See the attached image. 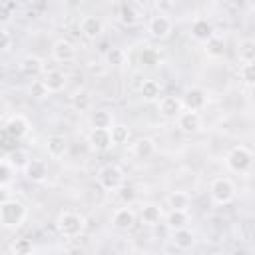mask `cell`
Listing matches in <instances>:
<instances>
[{
  "mask_svg": "<svg viewBox=\"0 0 255 255\" xmlns=\"http://www.w3.org/2000/svg\"><path fill=\"white\" fill-rule=\"evenodd\" d=\"M56 229L66 239H76L86 231V217L78 211H62L56 219Z\"/></svg>",
  "mask_w": 255,
  "mask_h": 255,
  "instance_id": "cell-1",
  "label": "cell"
},
{
  "mask_svg": "<svg viewBox=\"0 0 255 255\" xmlns=\"http://www.w3.org/2000/svg\"><path fill=\"white\" fill-rule=\"evenodd\" d=\"M26 205L14 197H10L8 201L0 203V225L6 229H16L24 223L26 219Z\"/></svg>",
  "mask_w": 255,
  "mask_h": 255,
  "instance_id": "cell-2",
  "label": "cell"
},
{
  "mask_svg": "<svg viewBox=\"0 0 255 255\" xmlns=\"http://www.w3.org/2000/svg\"><path fill=\"white\" fill-rule=\"evenodd\" d=\"M225 165L233 173H249L253 165V151L247 145H235L225 155Z\"/></svg>",
  "mask_w": 255,
  "mask_h": 255,
  "instance_id": "cell-3",
  "label": "cell"
},
{
  "mask_svg": "<svg viewBox=\"0 0 255 255\" xmlns=\"http://www.w3.org/2000/svg\"><path fill=\"white\" fill-rule=\"evenodd\" d=\"M235 183L229 177H215L209 183V197L215 205H229L235 199Z\"/></svg>",
  "mask_w": 255,
  "mask_h": 255,
  "instance_id": "cell-4",
  "label": "cell"
},
{
  "mask_svg": "<svg viewBox=\"0 0 255 255\" xmlns=\"http://www.w3.org/2000/svg\"><path fill=\"white\" fill-rule=\"evenodd\" d=\"M116 14L124 26H137L143 18V6L139 4V0H120L116 6Z\"/></svg>",
  "mask_w": 255,
  "mask_h": 255,
  "instance_id": "cell-5",
  "label": "cell"
},
{
  "mask_svg": "<svg viewBox=\"0 0 255 255\" xmlns=\"http://www.w3.org/2000/svg\"><path fill=\"white\" fill-rule=\"evenodd\" d=\"M98 183L106 191H116L124 183V171H122V167L116 165V163H106L98 171Z\"/></svg>",
  "mask_w": 255,
  "mask_h": 255,
  "instance_id": "cell-6",
  "label": "cell"
},
{
  "mask_svg": "<svg viewBox=\"0 0 255 255\" xmlns=\"http://www.w3.org/2000/svg\"><path fill=\"white\" fill-rule=\"evenodd\" d=\"M175 122H177L179 131L185 135H193L201 129V116H199V112H193V110H181L177 114Z\"/></svg>",
  "mask_w": 255,
  "mask_h": 255,
  "instance_id": "cell-7",
  "label": "cell"
},
{
  "mask_svg": "<svg viewBox=\"0 0 255 255\" xmlns=\"http://www.w3.org/2000/svg\"><path fill=\"white\" fill-rule=\"evenodd\" d=\"M171 30H173V24L165 14H157L153 18H149V22H147V32L155 40H165L171 34Z\"/></svg>",
  "mask_w": 255,
  "mask_h": 255,
  "instance_id": "cell-8",
  "label": "cell"
},
{
  "mask_svg": "<svg viewBox=\"0 0 255 255\" xmlns=\"http://www.w3.org/2000/svg\"><path fill=\"white\" fill-rule=\"evenodd\" d=\"M76 46L66 40V38H58L54 44H52V58L60 64H68V62H74L76 60Z\"/></svg>",
  "mask_w": 255,
  "mask_h": 255,
  "instance_id": "cell-9",
  "label": "cell"
},
{
  "mask_svg": "<svg viewBox=\"0 0 255 255\" xmlns=\"http://www.w3.org/2000/svg\"><path fill=\"white\" fill-rule=\"evenodd\" d=\"M4 129H6V133H8L12 139H22V137L28 135V131H30V122H28L26 116L14 114V116H10V118L6 120Z\"/></svg>",
  "mask_w": 255,
  "mask_h": 255,
  "instance_id": "cell-10",
  "label": "cell"
},
{
  "mask_svg": "<svg viewBox=\"0 0 255 255\" xmlns=\"http://www.w3.org/2000/svg\"><path fill=\"white\" fill-rule=\"evenodd\" d=\"M181 104H183V110L199 112L207 104V92L203 88H189V90H185V94L181 98Z\"/></svg>",
  "mask_w": 255,
  "mask_h": 255,
  "instance_id": "cell-11",
  "label": "cell"
},
{
  "mask_svg": "<svg viewBox=\"0 0 255 255\" xmlns=\"http://www.w3.org/2000/svg\"><path fill=\"white\" fill-rule=\"evenodd\" d=\"M88 143L94 151H108L114 145L110 129H106V128H92V131L88 135Z\"/></svg>",
  "mask_w": 255,
  "mask_h": 255,
  "instance_id": "cell-12",
  "label": "cell"
},
{
  "mask_svg": "<svg viewBox=\"0 0 255 255\" xmlns=\"http://www.w3.org/2000/svg\"><path fill=\"white\" fill-rule=\"evenodd\" d=\"M112 225L118 231H129L135 225V211L131 207H118L112 215Z\"/></svg>",
  "mask_w": 255,
  "mask_h": 255,
  "instance_id": "cell-13",
  "label": "cell"
},
{
  "mask_svg": "<svg viewBox=\"0 0 255 255\" xmlns=\"http://www.w3.org/2000/svg\"><path fill=\"white\" fill-rule=\"evenodd\" d=\"M157 108H159V114L163 118L175 120L177 114L183 110V104H181V98H177V96H161L157 100Z\"/></svg>",
  "mask_w": 255,
  "mask_h": 255,
  "instance_id": "cell-14",
  "label": "cell"
},
{
  "mask_svg": "<svg viewBox=\"0 0 255 255\" xmlns=\"http://www.w3.org/2000/svg\"><path fill=\"white\" fill-rule=\"evenodd\" d=\"M42 82H44V86L48 88L50 94H58V92H62L66 88L68 76L62 70H48V72H44Z\"/></svg>",
  "mask_w": 255,
  "mask_h": 255,
  "instance_id": "cell-15",
  "label": "cell"
},
{
  "mask_svg": "<svg viewBox=\"0 0 255 255\" xmlns=\"http://www.w3.org/2000/svg\"><path fill=\"white\" fill-rule=\"evenodd\" d=\"M24 175L32 183L46 181V177H48V165H46V161H42V159H30L26 163V167H24Z\"/></svg>",
  "mask_w": 255,
  "mask_h": 255,
  "instance_id": "cell-16",
  "label": "cell"
},
{
  "mask_svg": "<svg viewBox=\"0 0 255 255\" xmlns=\"http://www.w3.org/2000/svg\"><path fill=\"white\" fill-rule=\"evenodd\" d=\"M80 32L84 38L88 40H96L100 38V34L104 32V22L98 16H84L80 22Z\"/></svg>",
  "mask_w": 255,
  "mask_h": 255,
  "instance_id": "cell-17",
  "label": "cell"
},
{
  "mask_svg": "<svg viewBox=\"0 0 255 255\" xmlns=\"http://www.w3.org/2000/svg\"><path fill=\"white\" fill-rule=\"evenodd\" d=\"M46 151H48V155L54 157V159L64 157L66 151H68V139H66L64 135H60V133L48 135V139H46Z\"/></svg>",
  "mask_w": 255,
  "mask_h": 255,
  "instance_id": "cell-18",
  "label": "cell"
},
{
  "mask_svg": "<svg viewBox=\"0 0 255 255\" xmlns=\"http://www.w3.org/2000/svg\"><path fill=\"white\" fill-rule=\"evenodd\" d=\"M171 243L175 245V249L179 251H187L195 245V233L187 227H181V229H175L171 231Z\"/></svg>",
  "mask_w": 255,
  "mask_h": 255,
  "instance_id": "cell-19",
  "label": "cell"
},
{
  "mask_svg": "<svg viewBox=\"0 0 255 255\" xmlns=\"http://www.w3.org/2000/svg\"><path fill=\"white\" fill-rule=\"evenodd\" d=\"M155 141L151 137H139L131 143V155L137 159H149L155 153Z\"/></svg>",
  "mask_w": 255,
  "mask_h": 255,
  "instance_id": "cell-20",
  "label": "cell"
},
{
  "mask_svg": "<svg viewBox=\"0 0 255 255\" xmlns=\"http://www.w3.org/2000/svg\"><path fill=\"white\" fill-rule=\"evenodd\" d=\"M213 34H215V28H213V24H211L207 18H197V20H193V24H191V36H193V40L205 42V40H209Z\"/></svg>",
  "mask_w": 255,
  "mask_h": 255,
  "instance_id": "cell-21",
  "label": "cell"
},
{
  "mask_svg": "<svg viewBox=\"0 0 255 255\" xmlns=\"http://www.w3.org/2000/svg\"><path fill=\"white\" fill-rule=\"evenodd\" d=\"M163 217V209L157 205V203H145L141 209H139V219L143 225H149V227H155Z\"/></svg>",
  "mask_w": 255,
  "mask_h": 255,
  "instance_id": "cell-22",
  "label": "cell"
},
{
  "mask_svg": "<svg viewBox=\"0 0 255 255\" xmlns=\"http://www.w3.org/2000/svg\"><path fill=\"white\" fill-rule=\"evenodd\" d=\"M20 72L26 78H38L40 74H44V62L38 56H26L20 62Z\"/></svg>",
  "mask_w": 255,
  "mask_h": 255,
  "instance_id": "cell-23",
  "label": "cell"
},
{
  "mask_svg": "<svg viewBox=\"0 0 255 255\" xmlns=\"http://www.w3.org/2000/svg\"><path fill=\"white\" fill-rule=\"evenodd\" d=\"M187 223H189V213H187V209H169L167 215H165V225H167L169 231L187 227Z\"/></svg>",
  "mask_w": 255,
  "mask_h": 255,
  "instance_id": "cell-24",
  "label": "cell"
},
{
  "mask_svg": "<svg viewBox=\"0 0 255 255\" xmlns=\"http://www.w3.org/2000/svg\"><path fill=\"white\" fill-rule=\"evenodd\" d=\"M137 92L143 102H157L161 98V86L155 80H143L141 86L137 88Z\"/></svg>",
  "mask_w": 255,
  "mask_h": 255,
  "instance_id": "cell-25",
  "label": "cell"
},
{
  "mask_svg": "<svg viewBox=\"0 0 255 255\" xmlns=\"http://www.w3.org/2000/svg\"><path fill=\"white\" fill-rule=\"evenodd\" d=\"M90 124H92V128H106V129H110L114 126V114L110 110H106V108L94 110L90 114Z\"/></svg>",
  "mask_w": 255,
  "mask_h": 255,
  "instance_id": "cell-26",
  "label": "cell"
},
{
  "mask_svg": "<svg viewBox=\"0 0 255 255\" xmlns=\"http://www.w3.org/2000/svg\"><path fill=\"white\" fill-rule=\"evenodd\" d=\"M203 50L209 58H223L225 56V42L217 34H213L209 40L203 42Z\"/></svg>",
  "mask_w": 255,
  "mask_h": 255,
  "instance_id": "cell-27",
  "label": "cell"
},
{
  "mask_svg": "<svg viewBox=\"0 0 255 255\" xmlns=\"http://www.w3.org/2000/svg\"><path fill=\"white\" fill-rule=\"evenodd\" d=\"M6 161L10 163V167L14 169V171H24V167H26V163L30 161V155H28V151L26 149H20V147H14L10 153H8V157H6Z\"/></svg>",
  "mask_w": 255,
  "mask_h": 255,
  "instance_id": "cell-28",
  "label": "cell"
},
{
  "mask_svg": "<svg viewBox=\"0 0 255 255\" xmlns=\"http://www.w3.org/2000/svg\"><path fill=\"white\" fill-rule=\"evenodd\" d=\"M237 58L239 62H255V42L251 38H243L237 44Z\"/></svg>",
  "mask_w": 255,
  "mask_h": 255,
  "instance_id": "cell-29",
  "label": "cell"
},
{
  "mask_svg": "<svg viewBox=\"0 0 255 255\" xmlns=\"http://www.w3.org/2000/svg\"><path fill=\"white\" fill-rule=\"evenodd\" d=\"M70 104H72V108L76 110V112H90V108H92V96H90V92L88 90H78L74 96H72V100H70Z\"/></svg>",
  "mask_w": 255,
  "mask_h": 255,
  "instance_id": "cell-30",
  "label": "cell"
},
{
  "mask_svg": "<svg viewBox=\"0 0 255 255\" xmlns=\"http://www.w3.org/2000/svg\"><path fill=\"white\" fill-rule=\"evenodd\" d=\"M191 197L185 191H171L167 195V207L169 209H189Z\"/></svg>",
  "mask_w": 255,
  "mask_h": 255,
  "instance_id": "cell-31",
  "label": "cell"
},
{
  "mask_svg": "<svg viewBox=\"0 0 255 255\" xmlns=\"http://www.w3.org/2000/svg\"><path fill=\"white\" fill-rule=\"evenodd\" d=\"M110 135H112V143H114V145H124V143L129 141L131 131H129V128L124 126V124H114V126L110 128Z\"/></svg>",
  "mask_w": 255,
  "mask_h": 255,
  "instance_id": "cell-32",
  "label": "cell"
},
{
  "mask_svg": "<svg viewBox=\"0 0 255 255\" xmlns=\"http://www.w3.org/2000/svg\"><path fill=\"white\" fill-rule=\"evenodd\" d=\"M106 62H108L110 66H114V68H120V66H124V64L128 62V54H126V50H122V48H110V50L106 52Z\"/></svg>",
  "mask_w": 255,
  "mask_h": 255,
  "instance_id": "cell-33",
  "label": "cell"
},
{
  "mask_svg": "<svg viewBox=\"0 0 255 255\" xmlns=\"http://www.w3.org/2000/svg\"><path fill=\"white\" fill-rule=\"evenodd\" d=\"M239 78H241L243 84L249 86V88L255 84V66H253V62H243V64L239 66Z\"/></svg>",
  "mask_w": 255,
  "mask_h": 255,
  "instance_id": "cell-34",
  "label": "cell"
},
{
  "mask_svg": "<svg viewBox=\"0 0 255 255\" xmlns=\"http://www.w3.org/2000/svg\"><path fill=\"white\" fill-rule=\"evenodd\" d=\"M10 251L16 253V255H28V253L34 251V243H32V239L20 237V239H16V241L10 245Z\"/></svg>",
  "mask_w": 255,
  "mask_h": 255,
  "instance_id": "cell-35",
  "label": "cell"
},
{
  "mask_svg": "<svg viewBox=\"0 0 255 255\" xmlns=\"http://www.w3.org/2000/svg\"><path fill=\"white\" fill-rule=\"evenodd\" d=\"M30 94H32L34 98H38V100L50 96V92H48V88L44 86L42 80H34V82H32V86H30Z\"/></svg>",
  "mask_w": 255,
  "mask_h": 255,
  "instance_id": "cell-36",
  "label": "cell"
},
{
  "mask_svg": "<svg viewBox=\"0 0 255 255\" xmlns=\"http://www.w3.org/2000/svg\"><path fill=\"white\" fill-rule=\"evenodd\" d=\"M116 191H118L120 199H122V201H126V203H131V201L135 199V189H133L131 185H124V183H122Z\"/></svg>",
  "mask_w": 255,
  "mask_h": 255,
  "instance_id": "cell-37",
  "label": "cell"
},
{
  "mask_svg": "<svg viewBox=\"0 0 255 255\" xmlns=\"http://www.w3.org/2000/svg\"><path fill=\"white\" fill-rule=\"evenodd\" d=\"M141 64H143V66H155V64H159V56H157V52L151 50V48L143 50V52H141Z\"/></svg>",
  "mask_w": 255,
  "mask_h": 255,
  "instance_id": "cell-38",
  "label": "cell"
},
{
  "mask_svg": "<svg viewBox=\"0 0 255 255\" xmlns=\"http://www.w3.org/2000/svg\"><path fill=\"white\" fill-rule=\"evenodd\" d=\"M14 175V169L10 167L8 161H0V183H10Z\"/></svg>",
  "mask_w": 255,
  "mask_h": 255,
  "instance_id": "cell-39",
  "label": "cell"
},
{
  "mask_svg": "<svg viewBox=\"0 0 255 255\" xmlns=\"http://www.w3.org/2000/svg\"><path fill=\"white\" fill-rule=\"evenodd\" d=\"M10 46H12V36H10V32L0 26V52L8 50Z\"/></svg>",
  "mask_w": 255,
  "mask_h": 255,
  "instance_id": "cell-40",
  "label": "cell"
},
{
  "mask_svg": "<svg viewBox=\"0 0 255 255\" xmlns=\"http://www.w3.org/2000/svg\"><path fill=\"white\" fill-rule=\"evenodd\" d=\"M12 20V8L8 6V4H4V2H0V26H4V24H8Z\"/></svg>",
  "mask_w": 255,
  "mask_h": 255,
  "instance_id": "cell-41",
  "label": "cell"
},
{
  "mask_svg": "<svg viewBox=\"0 0 255 255\" xmlns=\"http://www.w3.org/2000/svg\"><path fill=\"white\" fill-rule=\"evenodd\" d=\"M10 197H12V189H10V185H8V183H0V203L8 201Z\"/></svg>",
  "mask_w": 255,
  "mask_h": 255,
  "instance_id": "cell-42",
  "label": "cell"
}]
</instances>
